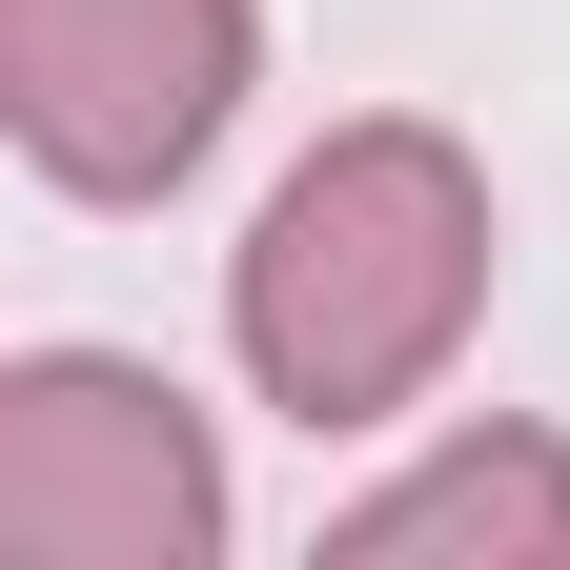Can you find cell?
<instances>
[{"mask_svg": "<svg viewBox=\"0 0 570 570\" xmlns=\"http://www.w3.org/2000/svg\"><path fill=\"white\" fill-rule=\"evenodd\" d=\"M489 306V184L449 122H326L306 164L265 184V225L225 265L245 387L285 428H387Z\"/></svg>", "mask_w": 570, "mask_h": 570, "instance_id": "1", "label": "cell"}, {"mask_svg": "<svg viewBox=\"0 0 570 570\" xmlns=\"http://www.w3.org/2000/svg\"><path fill=\"white\" fill-rule=\"evenodd\" d=\"M0 550L21 570H204L225 550V449L122 346H21L0 367Z\"/></svg>", "mask_w": 570, "mask_h": 570, "instance_id": "2", "label": "cell"}, {"mask_svg": "<svg viewBox=\"0 0 570 570\" xmlns=\"http://www.w3.org/2000/svg\"><path fill=\"white\" fill-rule=\"evenodd\" d=\"M245 0H0V122L41 184L82 204H164L245 102Z\"/></svg>", "mask_w": 570, "mask_h": 570, "instance_id": "3", "label": "cell"}, {"mask_svg": "<svg viewBox=\"0 0 570 570\" xmlns=\"http://www.w3.org/2000/svg\"><path fill=\"white\" fill-rule=\"evenodd\" d=\"M326 570H570V449L550 428H449L367 510H326Z\"/></svg>", "mask_w": 570, "mask_h": 570, "instance_id": "4", "label": "cell"}]
</instances>
